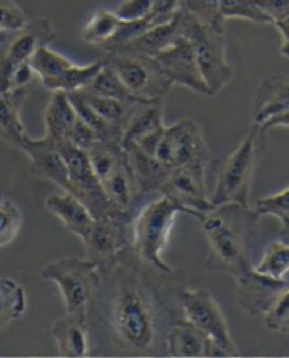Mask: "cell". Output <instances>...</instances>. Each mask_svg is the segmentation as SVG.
Here are the masks:
<instances>
[{"mask_svg": "<svg viewBox=\"0 0 289 358\" xmlns=\"http://www.w3.org/2000/svg\"><path fill=\"white\" fill-rule=\"evenodd\" d=\"M99 273V289L87 313L92 356H161L167 330L184 321L187 273L158 270L132 245Z\"/></svg>", "mask_w": 289, "mask_h": 358, "instance_id": "1", "label": "cell"}, {"mask_svg": "<svg viewBox=\"0 0 289 358\" xmlns=\"http://www.w3.org/2000/svg\"><path fill=\"white\" fill-rule=\"evenodd\" d=\"M260 216L252 207L227 203L213 207L201 220L209 253L206 268L238 279L253 268L252 250L258 238Z\"/></svg>", "mask_w": 289, "mask_h": 358, "instance_id": "2", "label": "cell"}, {"mask_svg": "<svg viewBox=\"0 0 289 358\" xmlns=\"http://www.w3.org/2000/svg\"><path fill=\"white\" fill-rule=\"evenodd\" d=\"M265 149V131L255 124L220 169L210 196L215 207L227 203L251 207L252 181Z\"/></svg>", "mask_w": 289, "mask_h": 358, "instance_id": "3", "label": "cell"}, {"mask_svg": "<svg viewBox=\"0 0 289 358\" xmlns=\"http://www.w3.org/2000/svg\"><path fill=\"white\" fill-rule=\"evenodd\" d=\"M179 213L185 212L169 198L161 195L141 208L132 220L133 238L130 243L134 252L143 261L164 273L172 270L171 266L164 261V252Z\"/></svg>", "mask_w": 289, "mask_h": 358, "instance_id": "4", "label": "cell"}, {"mask_svg": "<svg viewBox=\"0 0 289 358\" xmlns=\"http://www.w3.org/2000/svg\"><path fill=\"white\" fill-rule=\"evenodd\" d=\"M179 24L180 34L193 47L209 96L219 94L234 76V69L227 61L225 35L201 24L183 8L179 12Z\"/></svg>", "mask_w": 289, "mask_h": 358, "instance_id": "5", "label": "cell"}, {"mask_svg": "<svg viewBox=\"0 0 289 358\" xmlns=\"http://www.w3.org/2000/svg\"><path fill=\"white\" fill-rule=\"evenodd\" d=\"M40 276L57 284L66 313L87 319L101 284V273L93 262L87 258H57L40 270Z\"/></svg>", "mask_w": 289, "mask_h": 358, "instance_id": "6", "label": "cell"}, {"mask_svg": "<svg viewBox=\"0 0 289 358\" xmlns=\"http://www.w3.org/2000/svg\"><path fill=\"white\" fill-rule=\"evenodd\" d=\"M102 61L139 101L164 99L171 87V83L153 57L133 50H113L108 52Z\"/></svg>", "mask_w": 289, "mask_h": 358, "instance_id": "7", "label": "cell"}, {"mask_svg": "<svg viewBox=\"0 0 289 358\" xmlns=\"http://www.w3.org/2000/svg\"><path fill=\"white\" fill-rule=\"evenodd\" d=\"M183 319L204 333L211 342L218 357H234L238 355L224 312L216 299L204 289H189L181 296Z\"/></svg>", "mask_w": 289, "mask_h": 358, "instance_id": "8", "label": "cell"}, {"mask_svg": "<svg viewBox=\"0 0 289 358\" xmlns=\"http://www.w3.org/2000/svg\"><path fill=\"white\" fill-rule=\"evenodd\" d=\"M153 157L167 170L209 164V147L201 125L195 120H181L166 126Z\"/></svg>", "mask_w": 289, "mask_h": 358, "instance_id": "9", "label": "cell"}, {"mask_svg": "<svg viewBox=\"0 0 289 358\" xmlns=\"http://www.w3.org/2000/svg\"><path fill=\"white\" fill-rule=\"evenodd\" d=\"M55 147L67 164L70 181L69 192L85 204L93 217L122 216L104 194L102 184L94 172L87 152L75 147L70 141H58L55 143Z\"/></svg>", "mask_w": 289, "mask_h": 358, "instance_id": "10", "label": "cell"}, {"mask_svg": "<svg viewBox=\"0 0 289 358\" xmlns=\"http://www.w3.org/2000/svg\"><path fill=\"white\" fill-rule=\"evenodd\" d=\"M160 194L164 195L171 202L181 207L185 215L202 220L204 213L215 206L207 194L206 167L190 166L169 172L164 179Z\"/></svg>", "mask_w": 289, "mask_h": 358, "instance_id": "11", "label": "cell"}, {"mask_svg": "<svg viewBox=\"0 0 289 358\" xmlns=\"http://www.w3.org/2000/svg\"><path fill=\"white\" fill-rule=\"evenodd\" d=\"M55 38L53 24L45 17L27 21L22 30L13 32L0 55V93L9 92V80L13 69L21 63L29 62L41 45H48Z\"/></svg>", "mask_w": 289, "mask_h": 358, "instance_id": "12", "label": "cell"}, {"mask_svg": "<svg viewBox=\"0 0 289 358\" xmlns=\"http://www.w3.org/2000/svg\"><path fill=\"white\" fill-rule=\"evenodd\" d=\"M132 220L124 216H104L94 218L89 233L81 241L85 248V258L99 268L108 265L122 250L132 245L129 225Z\"/></svg>", "mask_w": 289, "mask_h": 358, "instance_id": "13", "label": "cell"}, {"mask_svg": "<svg viewBox=\"0 0 289 358\" xmlns=\"http://www.w3.org/2000/svg\"><path fill=\"white\" fill-rule=\"evenodd\" d=\"M155 58L171 85L183 86L195 93L209 96L193 47L183 35Z\"/></svg>", "mask_w": 289, "mask_h": 358, "instance_id": "14", "label": "cell"}, {"mask_svg": "<svg viewBox=\"0 0 289 358\" xmlns=\"http://www.w3.org/2000/svg\"><path fill=\"white\" fill-rule=\"evenodd\" d=\"M237 303L247 315L264 317L278 296L289 287L287 279H275L252 268L235 279Z\"/></svg>", "mask_w": 289, "mask_h": 358, "instance_id": "15", "label": "cell"}, {"mask_svg": "<svg viewBox=\"0 0 289 358\" xmlns=\"http://www.w3.org/2000/svg\"><path fill=\"white\" fill-rule=\"evenodd\" d=\"M21 150L30 159V171L34 176L48 180L62 190L69 192L70 181L67 164L55 147V141H50L45 135L41 139H32L27 136Z\"/></svg>", "mask_w": 289, "mask_h": 358, "instance_id": "16", "label": "cell"}, {"mask_svg": "<svg viewBox=\"0 0 289 358\" xmlns=\"http://www.w3.org/2000/svg\"><path fill=\"white\" fill-rule=\"evenodd\" d=\"M101 184L104 194L118 213L133 220L136 206L144 195L141 194L138 187L127 156L125 161L118 164Z\"/></svg>", "mask_w": 289, "mask_h": 358, "instance_id": "17", "label": "cell"}, {"mask_svg": "<svg viewBox=\"0 0 289 358\" xmlns=\"http://www.w3.org/2000/svg\"><path fill=\"white\" fill-rule=\"evenodd\" d=\"M58 355L61 357L83 358L92 356V336L85 316L69 315L52 327Z\"/></svg>", "mask_w": 289, "mask_h": 358, "instance_id": "18", "label": "cell"}, {"mask_svg": "<svg viewBox=\"0 0 289 358\" xmlns=\"http://www.w3.org/2000/svg\"><path fill=\"white\" fill-rule=\"evenodd\" d=\"M164 99L136 101L122 127L121 145L138 143L164 129Z\"/></svg>", "mask_w": 289, "mask_h": 358, "instance_id": "19", "label": "cell"}, {"mask_svg": "<svg viewBox=\"0 0 289 358\" xmlns=\"http://www.w3.org/2000/svg\"><path fill=\"white\" fill-rule=\"evenodd\" d=\"M164 352L176 358L218 357L209 338L185 321L172 325L164 335Z\"/></svg>", "mask_w": 289, "mask_h": 358, "instance_id": "20", "label": "cell"}, {"mask_svg": "<svg viewBox=\"0 0 289 358\" xmlns=\"http://www.w3.org/2000/svg\"><path fill=\"white\" fill-rule=\"evenodd\" d=\"M289 108V73H273L258 86L253 103V121L256 125Z\"/></svg>", "mask_w": 289, "mask_h": 358, "instance_id": "21", "label": "cell"}, {"mask_svg": "<svg viewBox=\"0 0 289 358\" xmlns=\"http://www.w3.org/2000/svg\"><path fill=\"white\" fill-rule=\"evenodd\" d=\"M45 207L70 233L76 235L81 241L93 225L92 212L70 192L63 190L62 193L49 195L45 201Z\"/></svg>", "mask_w": 289, "mask_h": 358, "instance_id": "22", "label": "cell"}, {"mask_svg": "<svg viewBox=\"0 0 289 358\" xmlns=\"http://www.w3.org/2000/svg\"><path fill=\"white\" fill-rule=\"evenodd\" d=\"M30 94L26 90L0 93V141L20 149L29 136L21 113L24 101Z\"/></svg>", "mask_w": 289, "mask_h": 358, "instance_id": "23", "label": "cell"}, {"mask_svg": "<svg viewBox=\"0 0 289 358\" xmlns=\"http://www.w3.org/2000/svg\"><path fill=\"white\" fill-rule=\"evenodd\" d=\"M122 148L125 149L126 156L133 169L141 194L160 193V189L170 170L160 164L155 157L141 152L134 144H129Z\"/></svg>", "mask_w": 289, "mask_h": 358, "instance_id": "24", "label": "cell"}, {"mask_svg": "<svg viewBox=\"0 0 289 358\" xmlns=\"http://www.w3.org/2000/svg\"><path fill=\"white\" fill-rule=\"evenodd\" d=\"M76 118L78 113L71 103L69 94L52 92L44 115L45 136L55 143L69 141Z\"/></svg>", "mask_w": 289, "mask_h": 358, "instance_id": "25", "label": "cell"}, {"mask_svg": "<svg viewBox=\"0 0 289 358\" xmlns=\"http://www.w3.org/2000/svg\"><path fill=\"white\" fill-rule=\"evenodd\" d=\"M180 36L181 34H180L179 13H178L171 21L150 26L138 38H135L129 44L116 50H133L136 53L155 58L161 52H164L166 48L172 45Z\"/></svg>", "mask_w": 289, "mask_h": 358, "instance_id": "26", "label": "cell"}, {"mask_svg": "<svg viewBox=\"0 0 289 358\" xmlns=\"http://www.w3.org/2000/svg\"><path fill=\"white\" fill-rule=\"evenodd\" d=\"M103 61H95L86 66H76L72 64L70 69L63 71L58 76L55 78L40 80L41 86H44L50 92H64V93H73L80 92L85 87L90 80L102 70Z\"/></svg>", "mask_w": 289, "mask_h": 358, "instance_id": "27", "label": "cell"}, {"mask_svg": "<svg viewBox=\"0 0 289 358\" xmlns=\"http://www.w3.org/2000/svg\"><path fill=\"white\" fill-rule=\"evenodd\" d=\"M26 306L24 287L10 278L0 276V331L20 319Z\"/></svg>", "mask_w": 289, "mask_h": 358, "instance_id": "28", "label": "cell"}, {"mask_svg": "<svg viewBox=\"0 0 289 358\" xmlns=\"http://www.w3.org/2000/svg\"><path fill=\"white\" fill-rule=\"evenodd\" d=\"M87 156L97 178L102 182L118 164L125 161L126 152L118 141H99L87 150Z\"/></svg>", "mask_w": 289, "mask_h": 358, "instance_id": "29", "label": "cell"}, {"mask_svg": "<svg viewBox=\"0 0 289 358\" xmlns=\"http://www.w3.org/2000/svg\"><path fill=\"white\" fill-rule=\"evenodd\" d=\"M78 93L86 101V104L93 109L98 116L102 117L103 120L107 121L111 125L118 127L122 133V127L125 125L126 120L136 101H118V99L99 96V95H94L86 92H78Z\"/></svg>", "mask_w": 289, "mask_h": 358, "instance_id": "30", "label": "cell"}, {"mask_svg": "<svg viewBox=\"0 0 289 358\" xmlns=\"http://www.w3.org/2000/svg\"><path fill=\"white\" fill-rule=\"evenodd\" d=\"M121 20L115 12L108 9H99L89 20L83 31V40L87 45L102 49L118 31Z\"/></svg>", "mask_w": 289, "mask_h": 358, "instance_id": "31", "label": "cell"}, {"mask_svg": "<svg viewBox=\"0 0 289 358\" xmlns=\"http://www.w3.org/2000/svg\"><path fill=\"white\" fill-rule=\"evenodd\" d=\"M80 92L112 98L122 101H139L126 89L118 75L111 70L107 64L103 63L102 70L94 76L90 83Z\"/></svg>", "mask_w": 289, "mask_h": 358, "instance_id": "32", "label": "cell"}, {"mask_svg": "<svg viewBox=\"0 0 289 358\" xmlns=\"http://www.w3.org/2000/svg\"><path fill=\"white\" fill-rule=\"evenodd\" d=\"M70 96L71 103L76 110L78 116L85 121L87 125L93 129L95 133L98 134L99 139L104 141H118L121 144L122 133L116 126L111 125L107 121H104L102 117L98 116L93 109L90 108L86 101L83 99L78 92L67 93Z\"/></svg>", "mask_w": 289, "mask_h": 358, "instance_id": "33", "label": "cell"}, {"mask_svg": "<svg viewBox=\"0 0 289 358\" xmlns=\"http://www.w3.org/2000/svg\"><path fill=\"white\" fill-rule=\"evenodd\" d=\"M253 268L275 279H284L289 273V244L276 241L266 247L262 257Z\"/></svg>", "mask_w": 289, "mask_h": 358, "instance_id": "34", "label": "cell"}, {"mask_svg": "<svg viewBox=\"0 0 289 358\" xmlns=\"http://www.w3.org/2000/svg\"><path fill=\"white\" fill-rule=\"evenodd\" d=\"M181 8L213 31L225 35L227 20L220 10L219 0H183Z\"/></svg>", "mask_w": 289, "mask_h": 358, "instance_id": "35", "label": "cell"}, {"mask_svg": "<svg viewBox=\"0 0 289 358\" xmlns=\"http://www.w3.org/2000/svg\"><path fill=\"white\" fill-rule=\"evenodd\" d=\"M29 63L40 80L58 76L73 64L67 57L57 53L49 45H41L32 55Z\"/></svg>", "mask_w": 289, "mask_h": 358, "instance_id": "36", "label": "cell"}, {"mask_svg": "<svg viewBox=\"0 0 289 358\" xmlns=\"http://www.w3.org/2000/svg\"><path fill=\"white\" fill-rule=\"evenodd\" d=\"M24 215L16 203L0 195V248L15 242L22 229Z\"/></svg>", "mask_w": 289, "mask_h": 358, "instance_id": "37", "label": "cell"}, {"mask_svg": "<svg viewBox=\"0 0 289 358\" xmlns=\"http://www.w3.org/2000/svg\"><path fill=\"white\" fill-rule=\"evenodd\" d=\"M258 216H274L278 218L283 229H289V187L281 192L260 199L253 207Z\"/></svg>", "mask_w": 289, "mask_h": 358, "instance_id": "38", "label": "cell"}, {"mask_svg": "<svg viewBox=\"0 0 289 358\" xmlns=\"http://www.w3.org/2000/svg\"><path fill=\"white\" fill-rule=\"evenodd\" d=\"M220 10L225 20L242 18L255 24H272V21L262 13L252 0H219Z\"/></svg>", "mask_w": 289, "mask_h": 358, "instance_id": "39", "label": "cell"}, {"mask_svg": "<svg viewBox=\"0 0 289 358\" xmlns=\"http://www.w3.org/2000/svg\"><path fill=\"white\" fill-rule=\"evenodd\" d=\"M264 322L269 330L286 334L289 325V287L278 296L270 311L264 316Z\"/></svg>", "mask_w": 289, "mask_h": 358, "instance_id": "40", "label": "cell"}, {"mask_svg": "<svg viewBox=\"0 0 289 358\" xmlns=\"http://www.w3.org/2000/svg\"><path fill=\"white\" fill-rule=\"evenodd\" d=\"M26 24L24 10L15 0H0V31H20Z\"/></svg>", "mask_w": 289, "mask_h": 358, "instance_id": "41", "label": "cell"}, {"mask_svg": "<svg viewBox=\"0 0 289 358\" xmlns=\"http://www.w3.org/2000/svg\"><path fill=\"white\" fill-rule=\"evenodd\" d=\"M155 0H124L115 10L121 21H141L149 16Z\"/></svg>", "mask_w": 289, "mask_h": 358, "instance_id": "42", "label": "cell"}, {"mask_svg": "<svg viewBox=\"0 0 289 358\" xmlns=\"http://www.w3.org/2000/svg\"><path fill=\"white\" fill-rule=\"evenodd\" d=\"M35 80H40L30 66V63L24 62L16 66L9 80V92L26 90L32 93L35 90Z\"/></svg>", "mask_w": 289, "mask_h": 358, "instance_id": "43", "label": "cell"}, {"mask_svg": "<svg viewBox=\"0 0 289 358\" xmlns=\"http://www.w3.org/2000/svg\"><path fill=\"white\" fill-rule=\"evenodd\" d=\"M183 7V0H155L153 7L149 13L148 18L150 26L164 24L171 21Z\"/></svg>", "mask_w": 289, "mask_h": 358, "instance_id": "44", "label": "cell"}, {"mask_svg": "<svg viewBox=\"0 0 289 358\" xmlns=\"http://www.w3.org/2000/svg\"><path fill=\"white\" fill-rule=\"evenodd\" d=\"M69 141L78 148L83 149L87 152L89 149L93 147L95 143L101 141L98 134L94 131L90 126L86 124L85 121H83L80 117L78 116L75 125L71 130L70 138Z\"/></svg>", "mask_w": 289, "mask_h": 358, "instance_id": "45", "label": "cell"}, {"mask_svg": "<svg viewBox=\"0 0 289 358\" xmlns=\"http://www.w3.org/2000/svg\"><path fill=\"white\" fill-rule=\"evenodd\" d=\"M258 8L265 13L272 24L289 16V0H252Z\"/></svg>", "mask_w": 289, "mask_h": 358, "instance_id": "46", "label": "cell"}, {"mask_svg": "<svg viewBox=\"0 0 289 358\" xmlns=\"http://www.w3.org/2000/svg\"><path fill=\"white\" fill-rule=\"evenodd\" d=\"M274 26L276 27V30L279 31L281 35V55L284 58H288L289 59V16L284 20H281L279 22L274 24Z\"/></svg>", "mask_w": 289, "mask_h": 358, "instance_id": "47", "label": "cell"}, {"mask_svg": "<svg viewBox=\"0 0 289 358\" xmlns=\"http://www.w3.org/2000/svg\"><path fill=\"white\" fill-rule=\"evenodd\" d=\"M264 131H269L270 129L274 127H289V108L283 110L281 113L275 115V116L266 120L264 124L258 125Z\"/></svg>", "mask_w": 289, "mask_h": 358, "instance_id": "48", "label": "cell"}, {"mask_svg": "<svg viewBox=\"0 0 289 358\" xmlns=\"http://www.w3.org/2000/svg\"><path fill=\"white\" fill-rule=\"evenodd\" d=\"M12 35H13V32L0 31V55L3 53L4 48L8 44L9 39L12 38Z\"/></svg>", "mask_w": 289, "mask_h": 358, "instance_id": "49", "label": "cell"}, {"mask_svg": "<svg viewBox=\"0 0 289 358\" xmlns=\"http://www.w3.org/2000/svg\"><path fill=\"white\" fill-rule=\"evenodd\" d=\"M279 241L289 244V229H281L279 233Z\"/></svg>", "mask_w": 289, "mask_h": 358, "instance_id": "50", "label": "cell"}, {"mask_svg": "<svg viewBox=\"0 0 289 358\" xmlns=\"http://www.w3.org/2000/svg\"><path fill=\"white\" fill-rule=\"evenodd\" d=\"M286 334H289V325L288 327H287V330H286Z\"/></svg>", "mask_w": 289, "mask_h": 358, "instance_id": "51", "label": "cell"}]
</instances>
